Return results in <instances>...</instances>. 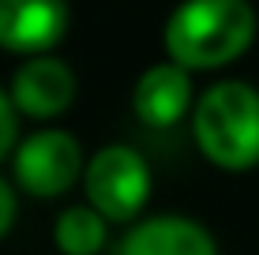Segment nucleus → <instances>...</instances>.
<instances>
[{
  "mask_svg": "<svg viewBox=\"0 0 259 255\" xmlns=\"http://www.w3.org/2000/svg\"><path fill=\"white\" fill-rule=\"evenodd\" d=\"M83 146L64 128H41L34 135L19 139L12 154V177L15 188H23L34 199H57L83 180Z\"/></svg>",
  "mask_w": 259,
  "mask_h": 255,
  "instance_id": "20e7f679",
  "label": "nucleus"
},
{
  "mask_svg": "<svg viewBox=\"0 0 259 255\" xmlns=\"http://www.w3.org/2000/svg\"><path fill=\"white\" fill-rule=\"evenodd\" d=\"M192 135L214 169L248 173L259 165V90L244 79H222L195 98Z\"/></svg>",
  "mask_w": 259,
  "mask_h": 255,
  "instance_id": "f03ea898",
  "label": "nucleus"
},
{
  "mask_svg": "<svg viewBox=\"0 0 259 255\" xmlns=\"http://www.w3.org/2000/svg\"><path fill=\"white\" fill-rule=\"evenodd\" d=\"M132 109L147 128H173L184 117H192L195 98H192V72L173 60L150 64L136 79L132 90Z\"/></svg>",
  "mask_w": 259,
  "mask_h": 255,
  "instance_id": "0eeeda50",
  "label": "nucleus"
},
{
  "mask_svg": "<svg viewBox=\"0 0 259 255\" xmlns=\"http://www.w3.org/2000/svg\"><path fill=\"white\" fill-rule=\"evenodd\" d=\"M71 26L68 0H0V49L41 57L64 41Z\"/></svg>",
  "mask_w": 259,
  "mask_h": 255,
  "instance_id": "423d86ee",
  "label": "nucleus"
},
{
  "mask_svg": "<svg viewBox=\"0 0 259 255\" xmlns=\"http://www.w3.org/2000/svg\"><path fill=\"white\" fill-rule=\"evenodd\" d=\"M83 191L105 222H136L150 199V165L136 146L109 143L87 158Z\"/></svg>",
  "mask_w": 259,
  "mask_h": 255,
  "instance_id": "7ed1b4c3",
  "label": "nucleus"
},
{
  "mask_svg": "<svg viewBox=\"0 0 259 255\" xmlns=\"http://www.w3.org/2000/svg\"><path fill=\"white\" fill-rule=\"evenodd\" d=\"M255 26L259 19L248 0H181L162 26V45L173 64L214 72L244 57Z\"/></svg>",
  "mask_w": 259,
  "mask_h": 255,
  "instance_id": "f257e3e1",
  "label": "nucleus"
},
{
  "mask_svg": "<svg viewBox=\"0 0 259 255\" xmlns=\"http://www.w3.org/2000/svg\"><path fill=\"white\" fill-rule=\"evenodd\" d=\"M15 218H19V199H15V188L0 177V240L12 233Z\"/></svg>",
  "mask_w": 259,
  "mask_h": 255,
  "instance_id": "9b49d317",
  "label": "nucleus"
},
{
  "mask_svg": "<svg viewBox=\"0 0 259 255\" xmlns=\"http://www.w3.org/2000/svg\"><path fill=\"white\" fill-rule=\"evenodd\" d=\"M117 255H218L207 225L184 214H154L124 233Z\"/></svg>",
  "mask_w": 259,
  "mask_h": 255,
  "instance_id": "6e6552de",
  "label": "nucleus"
},
{
  "mask_svg": "<svg viewBox=\"0 0 259 255\" xmlns=\"http://www.w3.org/2000/svg\"><path fill=\"white\" fill-rule=\"evenodd\" d=\"M105 218L98 214L91 203L60 210V218L53 222V244L60 255H98L105 248Z\"/></svg>",
  "mask_w": 259,
  "mask_h": 255,
  "instance_id": "1a4fd4ad",
  "label": "nucleus"
},
{
  "mask_svg": "<svg viewBox=\"0 0 259 255\" xmlns=\"http://www.w3.org/2000/svg\"><path fill=\"white\" fill-rule=\"evenodd\" d=\"M8 94H12L19 117L53 120V117H60V113H68L75 105L79 79L60 57L41 53V57H26L15 68L12 83H8Z\"/></svg>",
  "mask_w": 259,
  "mask_h": 255,
  "instance_id": "39448f33",
  "label": "nucleus"
},
{
  "mask_svg": "<svg viewBox=\"0 0 259 255\" xmlns=\"http://www.w3.org/2000/svg\"><path fill=\"white\" fill-rule=\"evenodd\" d=\"M15 146H19V109L12 94L0 90V162L15 154Z\"/></svg>",
  "mask_w": 259,
  "mask_h": 255,
  "instance_id": "9d476101",
  "label": "nucleus"
}]
</instances>
